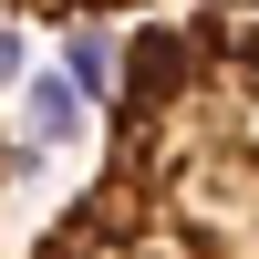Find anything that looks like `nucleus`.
Listing matches in <instances>:
<instances>
[{
    "label": "nucleus",
    "instance_id": "f257e3e1",
    "mask_svg": "<svg viewBox=\"0 0 259 259\" xmlns=\"http://www.w3.org/2000/svg\"><path fill=\"white\" fill-rule=\"evenodd\" d=\"M31 259H259V21L156 11L114 52L104 156Z\"/></svg>",
    "mask_w": 259,
    "mask_h": 259
},
{
    "label": "nucleus",
    "instance_id": "f03ea898",
    "mask_svg": "<svg viewBox=\"0 0 259 259\" xmlns=\"http://www.w3.org/2000/svg\"><path fill=\"white\" fill-rule=\"evenodd\" d=\"M156 11H249L259 0H0V21H73V31H94V21H156Z\"/></svg>",
    "mask_w": 259,
    "mask_h": 259
},
{
    "label": "nucleus",
    "instance_id": "7ed1b4c3",
    "mask_svg": "<svg viewBox=\"0 0 259 259\" xmlns=\"http://www.w3.org/2000/svg\"><path fill=\"white\" fill-rule=\"evenodd\" d=\"M11 166H21V156H11V124H0V187H11Z\"/></svg>",
    "mask_w": 259,
    "mask_h": 259
}]
</instances>
